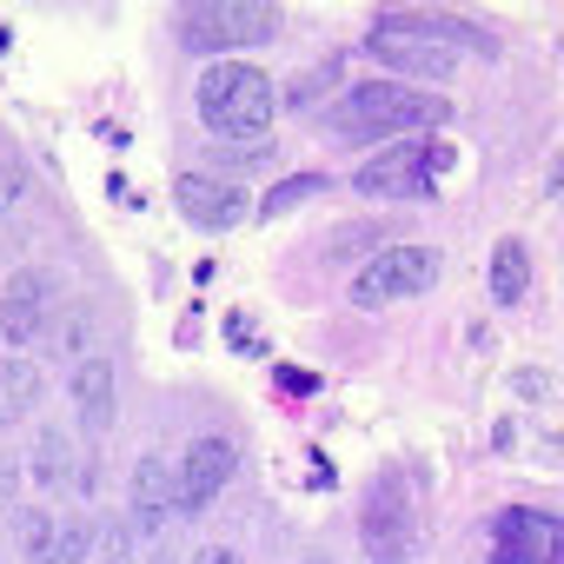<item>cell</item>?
<instances>
[{"label": "cell", "mask_w": 564, "mask_h": 564, "mask_svg": "<svg viewBox=\"0 0 564 564\" xmlns=\"http://www.w3.org/2000/svg\"><path fill=\"white\" fill-rule=\"evenodd\" d=\"M465 47H478V34L458 28V21H445V14H379L366 28V54L386 61V67H399L405 87L412 80H445L465 61Z\"/></svg>", "instance_id": "1"}, {"label": "cell", "mask_w": 564, "mask_h": 564, "mask_svg": "<svg viewBox=\"0 0 564 564\" xmlns=\"http://www.w3.org/2000/svg\"><path fill=\"white\" fill-rule=\"evenodd\" d=\"M333 107H339L333 113V133L339 140H412L425 127H445V113H452V100L419 94L405 80H359Z\"/></svg>", "instance_id": "2"}, {"label": "cell", "mask_w": 564, "mask_h": 564, "mask_svg": "<svg viewBox=\"0 0 564 564\" xmlns=\"http://www.w3.org/2000/svg\"><path fill=\"white\" fill-rule=\"evenodd\" d=\"M272 113H279V94H272L265 67H252V61H213L199 74V120H206V133L259 147L265 127H272Z\"/></svg>", "instance_id": "3"}, {"label": "cell", "mask_w": 564, "mask_h": 564, "mask_svg": "<svg viewBox=\"0 0 564 564\" xmlns=\"http://www.w3.org/2000/svg\"><path fill=\"white\" fill-rule=\"evenodd\" d=\"M438 272H445V252L438 246H379L359 272H352V306L379 313V306H399V300H419L438 286Z\"/></svg>", "instance_id": "4"}, {"label": "cell", "mask_w": 564, "mask_h": 564, "mask_svg": "<svg viewBox=\"0 0 564 564\" xmlns=\"http://www.w3.org/2000/svg\"><path fill=\"white\" fill-rule=\"evenodd\" d=\"M452 166H458V153H452L445 140H392L379 160H366V166L352 173V186L372 193V199H425L432 180L452 173Z\"/></svg>", "instance_id": "5"}, {"label": "cell", "mask_w": 564, "mask_h": 564, "mask_svg": "<svg viewBox=\"0 0 564 564\" xmlns=\"http://www.w3.org/2000/svg\"><path fill=\"white\" fill-rule=\"evenodd\" d=\"M180 34L199 54H239L279 34V8H265V0H193L180 14Z\"/></svg>", "instance_id": "6"}, {"label": "cell", "mask_w": 564, "mask_h": 564, "mask_svg": "<svg viewBox=\"0 0 564 564\" xmlns=\"http://www.w3.org/2000/svg\"><path fill=\"white\" fill-rule=\"evenodd\" d=\"M557 551H564V524L551 511L511 505L491 518V564H557Z\"/></svg>", "instance_id": "7"}, {"label": "cell", "mask_w": 564, "mask_h": 564, "mask_svg": "<svg viewBox=\"0 0 564 564\" xmlns=\"http://www.w3.org/2000/svg\"><path fill=\"white\" fill-rule=\"evenodd\" d=\"M54 326V272L47 265H21L0 293V339L8 346H34Z\"/></svg>", "instance_id": "8"}, {"label": "cell", "mask_w": 564, "mask_h": 564, "mask_svg": "<svg viewBox=\"0 0 564 564\" xmlns=\"http://www.w3.org/2000/svg\"><path fill=\"white\" fill-rule=\"evenodd\" d=\"M232 471H239V452H232V438H193L186 445V458H180V471H173V505L193 518V511H206L226 485H232Z\"/></svg>", "instance_id": "9"}, {"label": "cell", "mask_w": 564, "mask_h": 564, "mask_svg": "<svg viewBox=\"0 0 564 564\" xmlns=\"http://www.w3.org/2000/svg\"><path fill=\"white\" fill-rule=\"evenodd\" d=\"M405 544H412L405 485L386 471V478L366 491V557H372V564H405Z\"/></svg>", "instance_id": "10"}, {"label": "cell", "mask_w": 564, "mask_h": 564, "mask_svg": "<svg viewBox=\"0 0 564 564\" xmlns=\"http://www.w3.org/2000/svg\"><path fill=\"white\" fill-rule=\"evenodd\" d=\"M173 518H180V505H173V465L147 452V458L133 465V491H127V531H133V538H160Z\"/></svg>", "instance_id": "11"}, {"label": "cell", "mask_w": 564, "mask_h": 564, "mask_svg": "<svg viewBox=\"0 0 564 564\" xmlns=\"http://www.w3.org/2000/svg\"><path fill=\"white\" fill-rule=\"evenodd\" d=\"M180 213L193 219V226H206V232H226V226H239L246 213H252V199L232 186V180H213V173H180Z\"/></svg>", "instance_id": "12"}, {"label": "cell", "mask_w": 564, "mask_h": 564, "mask_svg": "<svg viewBox=\"0 0 564 564\" xmlns=\"http://www.w3.org/2000/svg\"><path fill=\"white\" fill-rule=\"evenodd\" d=\"M74 412H80L87 432H113L120 392H113V366L107 359H80V372H74Z\"/></svg>", "instance_id": "13"}, {"label": "cell", "mask_w": 564, "mask_h": 564, "mask_svg": "<svg viewBox=\"0 0 564 564\" xmlns=\"http://www.w3.org/2000/svg\"><path fill=\"white\" fill-rule=\"evenodd\" d=\"M28 471H34V485H41V491H67V485H80V465H74V432H67V425H47V432L34 438Z\"/></svg>", "instance_id": "14"}, {"label": "cell", "mask_w": 564, "mask_h": 564, "mask_svg": "<svg viewBox=\"0 0 564 564\" xmlns=\"http://www.w3.org/2000/svg\"><path fill=\"white\" fill-rule=\"evenodd\" d=\"M41 392H47L41 366H34V359H8V366H0V425L28 419V412L41 405Z\"/></svg>", "instance_id": "15"}, {"label": "cell", "mask_w": 564, "mask_h": 564, "mask_svg": "<svg viewBox=\"0 0 564 564\" xmlns=\"http://www.w3.org/2000/svg\"><path fill=\"white\" fill-rule=\"evenodd\" d=\"M524 286H531V252L518 239H498V252H491V300L498 306H518Z\"/></svg>", "instance_id": "16"}, {"label": "cell", "mask_w": 564, "mask_h": 564, "mask_svg": "<svg viewBox=\"0 0 564 564\" xmlns=\"http://www.w3.org/2000/svg\"><path fill=\"white\" fill-rule=\"evenodd\" d=\"M339 80H346V61L339 54H326L319 67H306V74H293L286 80V107L300 113V107H319V100H333L339 94Z\"/></svg>", "instance_id": "17"}, {"label": "cell", "mask_w": 564, "mask_h": 564, "mask_svg": "<svg viewBox=\"0 0 564 564\" xmlns=\"http://www.w3.org/2000/svg\"><path fill=\"white\" fill-rule=\"evenodd\" d=\"M54 551H61V564H87L94 557V544H100V524L87 518V511H74V518H54Z\"/></svg>", "instance_id": "18"}, {"label": "cell", "mask_w": 564, "mask_h": 564, "mask_svg": "<svg viewBox=\"0 0 564 564\" xmlns=\"http://www.w3.org/2000/svg\"><path fill=\"white\" fill-rule=\"evenodd\" d=\"M326 193V173H300V180H279L265 199H259V219H279V213H293V206H306V199H319Z\"/></svg>", "instance_id": "19"}, {"label": "cell", "mask_w": 564, "mask_h": 564, "mask_svg": "<svg viewBox=\"0 0 564 564\" xmlns=\"http://www.w3.org/2000/svg\"><path fill=\"white\" fill-rule=\"evenodd\" d=\"M54 518L47 511H34V518H21V557L28 564H61V551H54Z\"/></svg>", "instance_id": "20"}, {"label": "cell", "mask_w": 564, "mask_h": 564, "mask_svg": "<svg viewBox=\"0 0 564 564\" xmlns=\"http://www.w3.org/2000/svg\"><path fill=\"white\" fill-rule=\"evenodd\" d=\"M61 326H54V346L67 352V359H87V339H94V313L87 306H67V313H54Z\"/></svg>", "instance_id": "21"}, {"label": "cell", "mask_w": 564, "mask_h": 564, "mask_svg": "<svg viewBox=\"0 0 564 564\" xmlns=\"http://www.w3.org/2000/svg\"><path fill=\"white\" fill-rule=\"evenodd\" d=\"M372 246H379V226H339V232L326 239V259H352V265H366Z\"/></svg>", "instance_id": "22"}, {"label": "cell", "mask_w": 564, "mask_h": 564, "mask_svg": "<svg viewBox=\"0 0 564 564\" xmlns=\"http://www.w3.org/2000/svg\"><path fill=\"white\" fill-rule=\"evenodd\" d=\"M28 193H34V186H28V166H21V160H0V219H14V213L28 206Z\"/></svg>", "instance_id": "23"}, {"label": "cell", "mask_w": 564, "mask_h": 564, "mask_svg": "<svg viewBox=\"0 0 564 564\" xmlns=\"http://www.w3.org/2000/svg\"><path fill=\"white\" fill-rule=\"evenodd\" d=\"M21 478H28V458L0 452V505H14V498H21Z\"/></svg>", "instance_id": "24"}, {"label": "cell", "mask_w": 564, "mask_h": 564, "mask_svg": "<svg viewBox=\"0 0 564 564\" xmlns=\"http://www.w3.org/2000/svg\"><path fill=\"white\" fill-rule=\"evenodd\" d=\"M193 564H246V557H239V551H232V544H206V551H199V557H193Z\"/></svg>", "instance_id": "25"}, {"label": "cell", "mask_w": 564, "mask_h": 564, "mask_svg": "<svg viewBox=\"0 0 564 564\" xmlns=\"http://www.w3.org/2000/svg\"><path fill=\"white\" fill-rule=\"evenodd\" d=\"M313 564H326V557H313Z\"/></svg>", "instance_id": "26"}]
</instances>
